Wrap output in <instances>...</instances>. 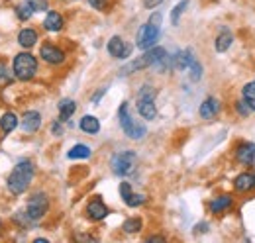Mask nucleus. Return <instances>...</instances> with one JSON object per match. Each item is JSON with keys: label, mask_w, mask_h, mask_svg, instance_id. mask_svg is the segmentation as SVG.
Wrapping results in <instances>:
<instances>
[{"label": "nucleus", "mask_w": 255, "mask_h": 243, "mask_svg": "<svg viewBox=\"0 0 255 243\" xmlns=\"http://www.w3.org/2000/svg\"><path fill=\"white\" fill-rule=\"evenodd\" d=\"M33 177H35V165H33L32 159H22V161H18L16 167L12 169V173H10L8 179H6V186H8L10 194H14V196L24 194V192L30 188Z\"/></svg>", "instance_id": "f257e3e1"}, {"label": "nucleus", "mask_w": 255, "mask_h": 243, "mask_svg": "<svg viewBox=\"0 0 255 243\" xmlns=\"http://www.w3.org/2000/svg\"><path fill=\"white\" fill-rule=\"evenodd\" d=\"M165 57H167V51H165L163 47L153 45V47L145 49L141 57H137V59L129 61L128 65H124V67L120 69V75H122V77H128V75L137 73V71H143V69H147V67H155V65L161 63Z\"/></svg>", "instance_id": "f03ea898"}, {"label": "nucleus", "mask_w": 255, "mask_h": 243, "mask_svg": "<svg viewBox=\"0 0 255 243\" xmlns=\"http://www.w3.org/2000/svg\"><path fill=\"white\" fill-rule=\"evenodd\" d=\"M155 96H157L155 87H151V85H147V83L137 91V96H135V108H137V114H139L143 120L149 122V120H155V118H157Z\"/></svg>", "instance_id": "7ed1b4c3"}, {"label": "nucleus", "mask_w": 255, "mask_h": 243, "mask_svg": "<svg viewBox=\"0 0 255 243\" xmlns=\"http://www.w3.org/2000/svg\"><path fill=\"white\" fill-rule=\"evenodd\" d=\"M118 120H120V127H122V131L126 133V137L135 139V141L145 137L147 127H145L141 122H137L133 116H131V112H129V104H128V102H122V104H120V108H118Z\"/></svg>", "instance_id": "20e7f679"}, {"label": "nucleus", "mask_w": 255, "mask_h": 243, "mask_svg": "<svg viewBox=\"0 0 255 243\" xmlns=\"http://www.w3.org/2000/svg\"><path fill=\"white\" fill-rule=\"evenodd\" d=\"M37 57L32 55L30 51H22V53H18L14 61H12V73H14V77L18 79V81H22V83H28V81H32L33 77L37 75Z\"/></svg>", "instance_id": "39448f33"}, {"label": "nucleus", "mask_w": 255, "mask_h": 243, "mask_svg": "<svg viewBox=\"0 0 255 243\" xmlns=\"http://www.w3.org/2000/svg\"><path fill=\"white\" fill-rule=\"evenodd\" d=\"M159 35H161V14L155 12V14L149 18V22L139 28L137 37H135V45L145 51V49H149V47H153V45L157 43Z\"/></svg>", "instance_id": "423d86ee"}, {"label": "nucleus", "mask_w": 255, "mask_h": 243, "mask_svg": "<svg viewBox=\"0 0 255 243\" xmlns=\"http://www.w3.org/2000/svg\"><path fill=\"white\" fill-rule=\"evenodd\" d=\"M135 165H137V155H135V151H131V149L116 153L112 157V161H110L112 173L116 177H128V175H131L133 169H135Z\"/></svg>", "instance_id": "0eeeda50"}, {"label": "nucleus", "mask_w": 255, "mask_h": 243, "mask_svg": "<svg viewBox=\"0 0 255 243\" xmlns=\"http://www.w3.org/2000/svg\"><path fill=\"white\" fill-rule=\"evenodd\" d=\"M28 218L32 220L33 224H37L45 214L49 212V196L45 192H33L32 196L28 198V204H26V210Z\"/></svg>", "instance_id": "6e6552de"}, {"label": "nucleus", "mask_w": 255, "mask_h": 243, "mask_svg": "<svg viewBox=\"0 0 255 243\" xmlns=\"http://www.w3.org/2000/svg\"><path fill=\"white\" fill-rule=\"evenodd\" d=\"M39 57L45 61L47 65H53V67L63 65L65 59H67L63 49L57 47V45H53V43H43L41 49H39Z\"/></svg>", "instance_id": "1a4fd4ad"}, {"label": "nucleus", "mask_w": 255, "mask_h": 243, "mask_svg": "<svg viewBox=\"0 0 255 243\" xmlns=\"http://www.w3.org/2000/svg\"><path fill=\"white\" fill-rule=\"evenodd\" d=\"M106 49H108L110 57H114V59H128L131 55V45H128L124 41V37H120V35L110 37Z\"/></svg>", "instance_id": "9d476101"}, {"label": "nucleus", "mask_w": 255, "mask_h": 243, "mask_svg": "<svg viewBox=\"0 0 255 243\" xmlns=\"http://www.w3.org/2000/svg\"><path fill=\"white\" fill-rule=\"evenodd\" d=\"M108 214H110V210H108V206L102 202L100 196H95V198L87 204V218H89L91 222H102Z\"/></svg>", "instance_id": "9b49d317"}, {"label": "nucleus", "mask_w": 255, "mask_h": 243, "mask_svg": "<svg viewBox=\"0 0 255 243\" xmlns=\"http://www.w3.org/2000/svg\"><path fill=\"white\" fill-rule=\"evenodd\" d=\"M234 155H236V159H238V161H240L244 167L254 165V161H255V143H252V141H242V143L236 147Z\"/></svg>", "instance_id": "f8f14e48"}, {"label": "nucleus", "mask_w": 255, "mask_h": 243, "mask_svg": "<svg viewBox=\"0 0 255 243\" xmlns=\"http://www.w3.org/2000/svg\"><path fill=\"white\" fill-rule=\"evenodd\" d=\"M218 112H220V100L214 98V96H208L200 104V110H198V114H200L202 120H212V118L218 116Z\"/></svg>", "instance_id": "ddd939ff"}, {"label": "nucleus", "mask_w": 255, "mask_h": 243, "mask_svg": "<svg viewBox=\"0 0 255 243\" xmlns=\"http://www.w3.org/2000/svg\"><path fill=\"white\" fill-rule=\"evenodd\" d=\"M63 26H65L63 16H61L57 10H47V14H45V20H43V30L57 33V31L63 30Z\"/></svg>", "instance_id": "4468645a"}, {"label": "nucleus", "mask_w": 255, "mask_h": 243, "mask_svg": "<svg viewBox=\"0 0 255 243\" xmlns=\"http://www.w3.org/2000/svg\"><path fill=\"white\" fill-rule=\"evenodd\" d=\"M41 127V114L35 112V110H28L22 114V129L28 131V133H33Z\"/></svg>", "instance_id": "2eb2a0df"}, {"label": "nucleus", "mask_w": 255, "mask_h": 243, "mask_svg": "<svg viewBox=\"0 0 255 243\" xmlns=\"http://www.w3.org/2000/svg\"><path fill=\"white\" fill-rule=\"evenodd\" d=\"M171 61H173V69L185 71V69H189L192 63L196 61V57H194L192 49H185V51H179L175 57H171Z\"/></svg>", "instance_id": "dca6fc26"}, {"label": "nucleus", "mask_w": 255, "mask_h": 243, "mask_svg": "<svg viewBox=\"0 0 255 243\" xmlns=\"http://www.w3.org/2000/svg\"><path fill=\"white\" fill-rule=\"evenodd\" d=\"M18 43L24 47V49H32L33 45L39 41V33L33 30V28H24V30L18 31Z\"/></svg>", "instance_id": "f3484780"}, {"label": "nucleus", "mask_w": 255, "mask_h": 243, "mask_svg": "<svg viewBox=\"0 0 255 243\" xmlns=\"http://www.w3.org/2000/svg\"><path fill=\"white\" fill-rule=\"evenodd\" d=\"M234 188L238 192H250V190H254L255 175L254 173H242V175H238L236 181H234Z\"/></svg>", "instance_id": "a211bd4d"}, {"label": "nucleus", "mask_w": 255, "mask_h": 243, "mask_svg": "<svg viewBox=\"0 0 255 243\" xmlns=\"http://www.w3.org/2000/svg\"><path fill=\"white\" fill-rule=\"evenodd\" d=\"M232 43H234V33L230 30H226L224 28L218 35H216V41H214V49L218 51V53H226L230 47H232Z\"/></svg>", "instance_id": "6ab92c4d"}, {"label": "nucleus", "mask_w": 255, "mask_h": 243, "mask_svg": "<svg viewBox=\"0 0 255 243\" xmlns=\"http://www.w3.org/2000/svg\"><path fill=\"white\" fill-rule=\"evenodd\" d=\"M232 204H234V198L230 196V194H222V196H218V198H214L212 202H210V212L212 214H222L226 210H230L232 208Z\"/></svg>", "instance_id": "aec40b11"}, {"label": "nucleus", "mask_w": 255, "mask_h": 243, "mask_svg": "<svg viewBox=\"0 0 255 243\" xmlns=\"http://www.w3.org/2000/svg\"><path fill=\"white\" fill-rule=\"evenodd\" d=\"M79 127L85 131V133H89V135H95L100 131V122L96 116H91V114H87V116H83L81 122H79Z\"/></svg>", "instance_id": "412c9836"}, {"label": "nucleus", "mask_w": 255, "mask_h": 243, "mask_svg": "<svg viewBox=\"0 0 255 243\" xmlns=\"http://www.w3.org/2000/svg\"><path fill=\"white\" fill-rule=\"evenodd\" d=\"M57 108H59V120L67 122L73 114H75V110H77V102H75L73 98H63V100H59Z\"/></svg>", "instance_id": "4be33fe9"}, {"label": "nucleus", "mask_w": 255, "mask_h": 243, "mask_svg": "<svg viewBox=\"0 0 255 243\" xmlns=\"http://www.w3.org/2000/svg\"><path fill=\"white\" fill-rule=\"evenodd\" d=\"M18 127V116L14 114V112H6V114H2V118H0V129H2V133H12L14 129Z\"/></svg>", "instance_id": "5701e85b"}, {"label": "nucleus", "mask_w": 255, "mask_h": 243, "mask_svg": "<svg viewBox=\"0 0 255 243\" xmlns=\"http://www.w3.org/2000/svg\"><path fill=\"white\" fill-rule=\"evenodd\" d=\"M93 155V149L89 147V145H85V143H77V145H73L69 153H67V157L69 159H89Z\"/></svg>", "instance_id": "b1692460"}, {"label": "nucleus", "mask_w": 255, "mask_h": 243, "mask_svg": "<svg viewBox=\"0 0 255 243\" xmlns=\"http://www.w3.org/2000/svg\"><path fill=\"white\" fill-rule=\"evenodd\" d=\"M242 98L248 102V106L252 108V112H255V81L244 85V89H242Z\"/></svg>", "instance_id": "393cba45"}, {"label": "nucleus", "mask_w": 255, "mask_h": 243, "mask_svg": "<svg viewBox=\"0 0 255 243\" xmlns=\"http://www.w3.org/2000/svg\"><path fill=\"white\" fill-rule=\"evenodd\" d=\"M141 228H143L141 218H128L126 222L122 224L124 234H137V232H141Z\"/></svg>", "instance_id": "a878e982"}, {"label": "nucleus", "mask_w": 255, "mask_h": 243, "mask_svg": "<svg viewBox=\"0 0 255 243\" xmlns=\"http://www.w3.org/2000/svg\"><path fill=\"white\" fill-rule=\"evenodd\" d=\"M187 6H189V0H181V2L173 8V12H171V24H173V26H179V20H181L183 12L187 10Z\"/></svg>", "instance_id": "bb28decb"}, {"label": "nucleus", "mask_w": 255, "mask_h": 243, "mask_svg": "<svg viewBox=\"0 0 255 243\" xmlns=\"http://www.w3.org/2000/svg\"><path fill=\"white\" fill-rule=\"evenodd\" d=\"M124 202H126V206H129V208H137V206H143V204L147 202V196H145V194H135V192H131Z\"/></svg>", "instance_id": "cd10ccee"}, {"label": "nucleus", "mask_w": 255, "mask_h": 243, "mask_svg": "<svg viewBox=\"0 0 255 243\" xmlns=\"http://www.w3.org/2000/svg\"><path fill=\"white\" fill-rule=\"evenodd\" d=\"M16 16H18V20H22V22H28L30 18L33 16V10L24 2V4H20V6H16Z\"/></svg>", "instance_id": "c85d7f7f"}, {"label": "nucleus", "mask_w": 255, "mask_h": 243, "mask_svg": "<svg viewBox=\"0 0 255 243\" xmlns=\"http://www.w3.org/2000/svg\"><path fill=\"white\" fill-rule=\"evenodd\" d=\"M12 75H14V73H10L8 65H6L4 61H0V85H2V87L12 83Z\"/></svg>", "instance_id": "c756f323"}, {"label": "nucleus", "mask_w": 255, "mask_h": 243, "mask_svg": "<svg viewBox=\"0 0 255 243\" xmlns=\"http://www.w3.org/2000/svg\"><path fill=\"white\" fill-rule=\"evenodd\" d=\"M30 8H32L33 12H45V10H49V2L47 0H24Z\"/></svg>", "instance_id": "7c9ffc66"}, {"label": "nucleus", "mask_w": 255, "mask_h": 243, "mask_svg": "<svg viewBox=\"0 0 255 243\" xmlns=\"http://www.w3.org/2000/svg\"><path fill=\"white\" fill-rule=\"evenodd\" d=\"M236 112H238L242 118H248V116L252 114V108H250V106H248V102L242 98V100H238V102H236Z\"/></svg>", "instance_id": "2f4dec72"}, {"label": "nucleus", "mask_w": 255, "mask_h": 243, "mask_svg": "<svg viewBox=\"0 0 255 243\" xmlns=\"http://www.w3.org/2000/svg\"><path fill=\"white\" fill-rule=\"evenodd\" d=\"M189 69H191V81H192V83L200 81V77H202V65H200L198 61H194Z\"/></svg>", "instance_id": "473e14b6"}, {"label": "nucleus", "mask_w": 255, "mask_h": 243, "mask_svg": "<svg viewBox=\"0 0 255 243\" xmlns=\"http://www.w3.org/2000/svg\"><path fill=\"white\" fill-rule=\"evenodd\" d=\"M95 10H98V12H104L106 8H108V0H87Z\"/></svg>", "instance_id": "72a5a7b5"}, {"label": "nucleus", "mask_w": 255, "mask_h": 243, "mask_svg": "<svg viewBox=\"0 0 255 243\" xmlns=\"http://www.w3.org/2000/svg\"><path fill=\"white\" fill-rule=\"evenodd\" d=\"M131 192L133 190H131V184L129 182H120V196H122V200H126Z\"/></svg>", "instance_id": "f704fd0d"}, {"label": "nucleus", "mask_w": 255, "mask_h": 243, "mask_svg": "<svg viewBox=\"0 0 255 243\" xmlns=\"http://www.w3.org/2000/svg\"><path fill=\"white\" fill-rule=\"evenodd\" d=\"M61 123H63L61 120H55L53 123H51V133H53V135H57V137H59V135H63V125H61Z\"/></svg>", "instance_id": "c9c22d12"}, {"label": "nucleus", "mask_w": 255, "mask_h": 243, "mask_svg": "<svg viewBox=\"0 0 255 243\" xmlns=\"http://www.w3.org/2000/svg\"><path fill=\"white\" fill-rule=\"evenodd\" d=\"M143 2V6L147 8V10H153V8H157L163 0H141Z\"/></svg>", "instance_id": "e433bc0d"}, {"label": "nucleus", "mask_w": 255, "mask_h": 243, "mask_svg": "<svg viewBox=\"0 0 255 243\" xmlns=\"http://www.w3.org/2000/svg\"><path fill=\"white\" fill-rule=\"evenodd\" d=\"M104 94H106V87H104V89H100V91H98L95 96H93V104H98V100H100Z\"/></svg>", "instance_id": "4c0bfd02"}, {"label": "nucleus", "mask_w": 255, "mask_h": 243, "mask_svg": "<svg viewBox=\"0 0 255 243\" xmlns=\"http://www.w3.org/2000/svg\"><path fill=\"white\" fill-rule=\"evenodd\" d=\"M147 242H149V243H153V242H165V238H163V236H149V238H147Z\"/></svg>", "instance_id": "58836bf2"}, {"label": "nucleus", "mask_w": 255, "mask_h": 243, "mask_svg": "<svg viewBox=\"0 0 255 243\" xmlns=\"http://www.w3.org/2000/svg\"><path fill=\"white\" fill-rule=\"evenodd\" d=\"M77 240H81V242H96V238H93V236H79Z\"/></svg>", "instance_id": "ea45409f"}, {"label": "nucleus", "mask_w": 255, "mask_h": 243, "mask_svg": "<svg viewBox=\"0 0 255 243\" xmlns=\"http://www.w3.org/2000/svg\"><path fill=\"white\" fill-rule=\"evenodd\" d=\"M35 243H49V240H45V238H37Z\"/></svg>", "instance_id": "a19ab883"}, {"label": "nucleus", "mask_w": 255, "mask_h": 243, "mask_svg": "<svg viewBox=\"0 0 255 243\" xmlns=\"http://www.w3.org/2000/svg\"><path fill=\"white\" fill-rule=\"evenodd\" d=\"M0 230H2V220H0Z\"/></svg>", "instance_id": "79ce46f5"}, {"label": "nucleus", "mask_w": 255, "mask_h": 243, "mask_svg": "<svg viewBox=\"0 0 255 243\" xmlns=\"http://www.w3.org/2000/svg\"><path fill=\"white\" fill-rule=\"evenodd\" d=\"M61 2H65V0H61Z\"/></svg>", "instance_id": "37998d69"}]
</instances>
